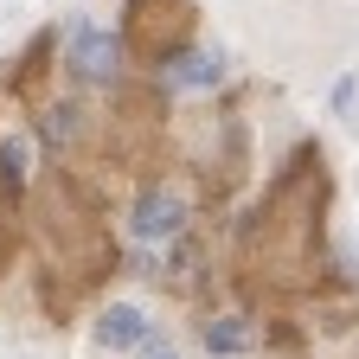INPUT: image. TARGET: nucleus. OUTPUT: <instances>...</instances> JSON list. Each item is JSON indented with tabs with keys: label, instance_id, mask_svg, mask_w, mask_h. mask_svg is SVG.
Masks as SVG:
<instances>
[{
	"label": "nucleus",
	"instance_id": "7",
	"mask_svg": "<svg viewBox=\"0 0 359 359\" xmlns=\"http://www.w3.org/2000/svg\"><path fill=\"white\" fill-rule=\"evenodd\" d=\"M205 346H212V353H244L250 334H244V321H212V327H205Z\"/></svg>",
	"mask_w": 359,
	"mask_h": 359
},
{
	"label": "nucleus",
	"instance_id": "4",
	"mask_svg": "<svg viewBox=\"0 0 359 359\" xmlns=\"http://www.w3.org/2000/svg\"><path fill=\"white\" fill-rule=\"evenodd\" d=\"M180 224H187V205H180V193H142L135 199V212H128V231L142 238V244H161V238H173Z\"/></svg>",
	"mask_w": 359,
	"mask_h": 359
},
{
	"label": "nucleus",
	"instance_id": "6",
	"mask_svg": "<svg viewBox=\"0 0 359 359\" xmlns=\"http://www.w3.org/2000/svg\"><path fill=\"white\" fill-rule=\"evenodd\" d=\"M218 77H224V58H218V52H193V45L167 65V83H173V90H212Z\"/></svg>",
	"mask_w": 359,
	"mask_h": 359
},
{
	"label": "nucleus",
	"instance_id": "9",
	"mask_svg": "<svg viewBox=\"0 0 359 359\" xmlns=\"http://www.w3.org/2000/svg\"><path fill=\"white\" fill-rule=\"evenodd\" d=\"M161 359H173V353H161Z\"/></svg>",
	"mask_w": 359,
	"mask_h": 359
},
{
	"label": "nucleus",
	"instance_id": "1",
	"mask_svg": "<svg viewBox=\"0 0 359 359\" xmlns=\"http://www.w3.org/2000/svg\"><path fill=\"white\" fill-rule=\"evenodd\" d=\"M321 212H327V180L302 148L244 231V276L257 289H308L321 276Z\"/></svg>",
	"mask_w": 359,
	"mask_h": 359
},
{
	"label": "nucleus",
	"instance_id": "8",
	"mask_svg": "<svg viewBox=\"0 0 359 359\" xmlns=\"http://www.w3.org/2000/svg\"><path fill=\"white\" fill-rule=\"evenodd\" d=\"M77 128V109H52V116H45V142H52V148H65V135Z\"/></svg>",
	"mask_w": 359,
	"mask_h": 359
},
{
	"label": "nucleus",
	"instance_id": "2",
	"mask_svg": "<svg viewBox=\"0 0 359 359\" xmlns=\"http://www.w3.org/2000/svg\"><path fill=\"white\" fill-rule=\"evenodd\" d=\"M122 45L148 65H173L193 45V0H128L122 13Z\"/></svg>",
	"mask_w": 359,
	"mask_h": 359
},
{
	"label": "nucleus",
	"instance_id": "5",
	"mask_svg": "<svg viewBox=\"0 0 359 359\" xmlns=\"http://www.w3.org/2000/svg\"><path fill=\"white\" fill-rule=\"evenodd\" d=\"M148 340V314L142 308H109L103 321H97V346L103 353H128V346H142Z\"/></svg>",
	"mask_w": 359,
	"mask_h": 359
},
{
	"label": "nucleus",
	"instance_id": "3",
	"mask_svg": "<svg viewBox=\"0 0 359 359\" xmlns=\"http://www.w3.org/2000/svg\"><path fill=\"white\" fill-rule=\"evenodd\" d=\"M65 58H71V71L90 77V83H116V77H122V32H109V26H71Z\"/></svg>",
	"mask_w": 359,
	"mask_h": 359
}]
</instances>
